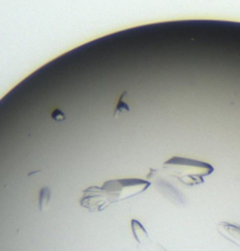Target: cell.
Segmentation results:
<instances>
[{
    "label": "cell",
    "instance_id": "obj_3",
    "mask_svg": "<svg viewBox=\"0 0 240 251\" xmlns=\"http://www.w3.org/2000/svg\"><path fill=\"white\" fill-rule=\"evenodd\" d=\"M217 230H218V232L222 237H225L226 240L232 242L233 244L240 248V226L222 222L217 226Z\"/></svg>",
    "mask_w": 240,
    "mask_h": 251
},
{
    "label": "cell",
    "instance_id": "obj_4",
    "mask_svg": "<svg viewBox=\"0 0 240 251\" xmlns=\"http://www.w3.org/2000/svg\"><path fill=\"white\" fill-rule=\"evenodd\" d=\"M131 230H133V235L139 243H143V241H148L149 236L146 230L144 229V227L140 224V222L136 220L131 221Z\"/></svg>",
    "mask_w": 240,
    "mask_h": 251
},
{
    "label": "cell",
    "instance_id": "obj_5",
    "mask_svg": "<svg viewBox=\"0 0 240 251\" xmlns=\"http://www.w3.org/2000/svg\"><path fill=\"white\" fill-rule=\"evenodd\" d=\"M127 93H123V95L120 97L119 100V103H117L115 111H114V116L117 117L119 115H122L124 113H129L130 112V108H129V106L127 103H124V96Z\"/></svg>",
    "mask_w": 240,
    "mask_h": 251
},
{
    "label": "cell",
    "instance_id": "obj_1",
    "mask_svg": "<svg viewBox=\"0 0 240 251\" xmlns=\"http://www.w3.org/2000/svg\"><path fill=\"white\" fill-rule=\"evenodd\" d=\"M149 185L148 181L137 179L107 181L102 187H90L84 190L80 203L89 211H101L111 203L142 193Z\"/></svg>",
    "mask_w": 240,
    "mask_h": 251
},
{
    "label": "cell",
    "instance_id": "obj_7",
    "mask_svg": "<svg viewBox=\"0 0 240 251\" xmlns=\"http://www.w3.org/2000/svg\"><path fill=\"white\" fill-rule=\"evenodd\" d=\"M52 119L57 121V122H61V121L66 119V116H64V114L60 111V109H55V111H53L52 113Z\"/></svg>",
    "mask_w": 240,
    "mask_h": 251
},
{
    "label": "cell",
    "instance_id": "obj_2",
    "mask_svg": "<svg viewBox=\"0 0 240 251\" xmlns=\"http://www.w3.org/2000/svg\"><path fill=\"white\" fill-rule=\"evenodd\" d=\"M170 175L177 177L186 185H197L204 182V177L210 175L213 167L205 162H199L184 158H172L163 164Z\"/></svg>",
    "mask_w": 240,
    "mask_h": 251
},
{
    "label": "cell",
    "instance_id": "obj_6",
    "mask_svg": "<svg viewBox=\"0 0 240 251\" xmlns=\"http://www.w3.org/2000/svg\"><path fill=\"white\" fill-rule=\"evenodd\" d=\"M49 199H51V191H49V189L47 187L41 189L40 195H39V208H40V210H43V208H45V205H47V203H48Z\"/></svg>",
    "mask_w": 240,
    "mask_h": 251
}]
</instances>
